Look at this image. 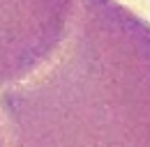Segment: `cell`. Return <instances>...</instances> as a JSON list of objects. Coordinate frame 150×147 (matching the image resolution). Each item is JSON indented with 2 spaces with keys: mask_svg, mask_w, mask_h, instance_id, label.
<instances>
[{
  "mask_svg": "<svg viewBox=\"0 0 150 147\" xmlns=\"http://www.w3.org/2000/svg\"><path fill=\"white\" fill-rule=\"evenodd\" d=\"M72 0H0V90L21 80L58 46Z\"/></svg>",
  "mask_w": 150,
  "mask_h": 147,
  "instance_id": "2",
  "label": "cell"
},
{
  "mask_svg": "<svg viewBox=\"0 0 150 147\" xmlns=\"http://www.w3.org/2000/svg\"><path fill=\"white\" fill-rule=\"evenodd\" d=\"M0 147H150V23L72 0L58 46L0 90Z\"/></svg>",
  "mask_w": 150,
  "mask_h": 147,
  "instance_id": "1",
  "label": "cell"
}]
</instances>
